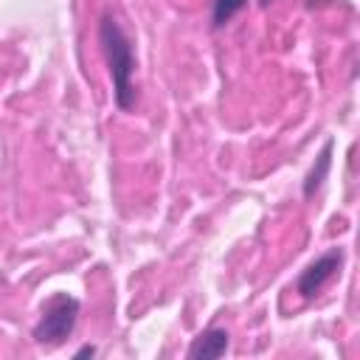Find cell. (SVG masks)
<instances>
[{
	"label": "cell",
	"mask_w": 360,
	"mask_h": 360,
	"mask_svg": "<svg viewBox=\"0 0 360 360\" xmlns=\"http://www.w3.org/2000/svg\"><path fill=\"white\" fill-rule=\"evenodd\" d=\"M98 42H101L110 76H112L115 107L121 112H129L135 107V84H132L135 48H132V39L127 37V31L121 28V22L112 14H101V20H98Z\"/></svg>",
	"instance_id": "obj_1"
},
{
	"label": "cell",
	"mask_w": 360,
	"mask_h": 360,
	"mask_svg": "<svg viewBox=\"0 0 360 360\" xmlns=\"http://www.w3.org/2000/svg\"><path fill=\"white\" fill-rule=\"evenodd\" d=\"M73 357H76V360H79V357H96V346H82Z\"/></svg>",
	"instance_id": "obj_7"
},
{
	"label": "cell",
	"mask_w": 360,
	"mask_h": 360,
	"mask_svg": "<svg viewBox=\"0 0 360 360\" xmlns=\"http://www.w3.org/2000/svg\"><path fill=\"white\" fill-rule=\"evenodd\" d=\"M332 152H335V141L326 138L323 146H321V152H318V158H315V163H312V169H309L307 177H304V186H301L304 197H312V194L323 186V180L329 177V169H332Z\"/></svg>",
	"instance_id": "obj_5"
},
{
	"label": "cell",
	"mask_w": 360,
	"mask_h": 360,
	"mask_svg": "<svg viewBox=\"0 0 360 360\" xmlns=\"http://www.w3.org/2000/svg\"><path fill=\"white\" fill-rule=\"evenodd\" d=\"M245 6H248V0H214L211 3V28L228 25Z\"/></svg>",
	"instance_id": "obj_6"
},
{
	"label": "cell",
	"mask_w": 360,
	"mask_h": 360,
	"mask_svg": "<svg viewBox=\"0 0 360 360\" xmlns=\"http://www.w3.org/2000/svg\"><path fill=\"white\" fill-rule=\"evenodd\" d=\"M79 309H82V301L76 295H70V292H53L42 304V315H39V321L31 329L34 340L39 346H59V343H65L73 335V329H76Z\"/></svg>",
	"instance_id": "obj_2"
},
{
	"label": "cell",
	"mask_w": 360,
	"mask_h": 360,
	"mask_svg": "<svg viewBox=\"0 0 360 360\" xmlns=\"http://www.w3.org/2000/svg\"><path fill=\"white\" fill-rule=\"evenodd\" d=\"M340 264H343V250L340 248H329L326 253H321L315 262H309L304 270H301V276H298V281H295V292L301 295V298H315L335 276H338V270H340Z\"/></svg>",
	"instance_id": "obj_3"
},
{
	"label": "cell",
	"mask_w": 360,
	"mask_h": 360,
	"mask_svg": "<svg viewBox=\"0 0 360 360\" xmlns=\"http://www.w3.org/2000/svg\"><path fill=\"white\" fill-rule=\"evenodd\" d=\"M262 3H270V0H262Z\"/></svg>",
	"instance_id": "obj_8"
},
{
	"label": "cell",
	"mask_w": 360,
	"mask_h": 360,
	"mask_svg": "<svg viewBox=\"0 0 360 360\" xmlns=\"http://www.w3.org/2000/svg\"><path fill=\"white\" fill-rule=\"evenodd\" d=\"M228 346H231V335H228V329H222V326H208L205 332H200L194 340H191V346H188V360H217V357H222L225 352H228Z\"/></svg>",
	"instance_id": "obj_4"
}]
</instances>
